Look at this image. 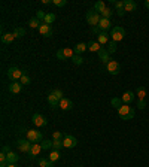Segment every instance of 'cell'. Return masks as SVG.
Wrapping results in <instances>:
<instances>
[{"mask_svg": "<svg viewBox=\"0 0 149 167\" xmlns=\"http://www.w3.org/2000/svg\"><path fill=\"white\" fill-rule=\"evenodd\" d=\"M121 100H122V103L124 104H130L133 100H134V92L133 91H125L124 94H122Z\"/></svg>", "mask_w": 149, "mask_h": 167, "instance_id": "cell-19", "label": "cell"}, {"mask_svg": "<svg viewBox=\"0 0 149 167\" xmlns=\"http://www.w3.org/2000/svg\"><path fill=\"white\" fill-rule=\"evenodd\" d=\"M52 137H54V140H63L64 136H63V133H61V131H54Z\"/></svg>", "mask_w": 149, "mask_h": 167, "instance_id": "cell-41", "label": "cell"}, {"mask_svg": "<svg viewBox=\"0 0 149 167\" xmlns=\"http://www.w3.org/2000/svg\"><path fill=\"white\" fill-rule=\"evenodd\" d=\"M106 70L109 72L110 75H118L121 70V64L116 61V60H110L109 63L106 64Z\"/></svg>", "mask_w": 149, "mask_h": 167, "instance_id": "cell-8", "label": "cell"}, {"mask_svg": "<svg viewBox=\"0 0 149 167\" xmlns=\"http://www.w3.org/2000/svg\"><path fill=\"white\" fill-rule=\"evenodd\" d=\"M76 145H78V140H76V137L70 136V134L64 136V139H63V146H64V148H67V149H72V148H74Z\"/></svg>", "mask_w": 149, "mask_h": 167, "instance_id": "cell-10", "label": "cell"}, {"mask_svg": "<svg viewBox=\"0 0 149 167\" xmlns=\"http://www.w3.org/2000/svg\"><path fill=\"white\" fill-rule=\"evenodd\" d=\"M31 142H30L29 139H19L17 142V146H18V149L21 151V152H27L29 154L30 152V148H31Z\"/></svg>", "mask_w": 149, "mask_h": 167, "instance_id": "cell-9", "label": "cell"}, {"mask_svg": "<svg viewBox=\"0 0 149 167\" xmlns=\"http://www.w3.org/2000/svg\"><path fill=\"white\" fill-rule=\"evenodd\" d=\"M18 158H19V157H18L15 152H12L11 151V152L8 154V164H17Z\"/></svg>", "mask_w": 149, "mask_h": 167, "instance_id": "cell-26", "label": "cell"}, {"mask_svg": "<svg viewBox=\"0 0 149 167\" xmlns=\"http://www.w3.org/2000/svg\"><path fill=\"white\" fill-rule=\"evenodd\" d=\"M45 17H46V14H45L43 11H40V9H39V11L36 12V18H39L40 21H42V23L45 21Z\"/></svg>", "mask_w": 149, "mask_h": 167, "instance_id": "cell-40", "label": "cell"}, {"mask_svg": "<svg viewBox=\"0 0 149 167\" xmlns=\"http://www.w3.org/2000/svg\"><path fill=\"white\" fill-rule=\"evenodd\" d=\"M116 14H118V17H124V9H119V11H116Z\"/></svg>", "mask_w": 149, "mask_h": 167, "instance_id": "cell-46", "label": "cell"}, {"mask_svg": "<svg viewBox=\"0 0 149 167\" xmlns=\"http://www.w3.org/2000/svg\"><path fill=\"white\" fill-rule=\"evenodd\" d=\"M106 8H108V6L104 5V2H96V5H94V11L98 12V14H102Z\"/></svg>", "mask_w": 149, "mask_h": 167, "instance_id": "cell-27", "label": "cell"}, {"mask_svg": "<svg viewBox=\"0 0 149 167\" xmlns=\"http://www.w3.org/2000/svg\"><path fill=\"white\" fill-rule=\"evenodd\" d=\"M14 39H15V36H14V33H5V35L2 36V42L3 43H12L14 42Z\"/></svg>", "mask_w": 149, "mask_h": 167, "instance_id": "cell-25", "label": "cell"}, {"mask_svg": "<svg viewBox=\"0 0 149 167\" xmlns=\"http://www.w3.org/2000/svg\"><path fill=\"white\" fill-rule=\"evenodd\" d=\"M52 148H54V151H60L61 148H64L63 140H52Z\"/></svg>", "mask_w": 149, "mask_h": 167, "instance_id": "cell-33", "label": "cell"}, {"mask_svg": "<svg viewBox=\"0 0 149 167\" xmlns=\"http://www.w3.org/2000/svg\"><path fill=\"white\" fill-rule=\"evenodd\" d=\"M40 146H42V149H49V148H52V140H42V143H40Z\"/></svg>", "mask_w": 149, "mask_h": 167, "instance_id": "cell-35", "label": "cell"}, {"mask_svg": "<svg viewBox=\"0 0 149 167\" xmlns=\"http://www.w3.org/2000/svg\"><path fill=\"white\" fill-rule=\"evenodd\" d=\"M108 51H109V54H113V52L116 51V42L110 41L109 43H108Z\"/></svg>", "mask_w": 149, "mask_h": 167, "instance_id": "cell-36", "label": "cell"}, {"mask_svg": "<svg viewBox=\"0 0 149 167\" xmlns=\"http://www.w3.org/2000/svg\"><path fill=\"white\" fill-rule=\"evenodd\" d=\"M21 90H23V84L21 82H12V84H9V91L14 92V94H19L21 92Z\"/></svg>", "mask_w": 149, "mask_h": 167, "instance_id": "cell-20", "label": "cell"}, {"mask_svg": "<svg viewBox=\"0 0 149 167\" xmlns=\"http://www.w3.org/2000/svg\"><path fill=\"white\" fill-rule=\"evenodd\" d=\"M37 164L40 167H54V163L49 160V158H39L37 160Z\"/></svg>", "mask_w": 149, "mask_h": 167, "instance_id": "cell-23", "label": "cell"}, {"mask_svg": "<svg viewBox=\"0 0 149 167\" xmlns=\"http://www.w3.org/2000/svg\"><path fill=\"white\" fill-rule=\"evenodd\" d=\"M80 167H84V166H80Z\"/></svg>", "mask_w": 149, "mask_h": 167, "instance_id": "cell-50", "label": "cell"}, {"mask_svg": "<svg viewBox=\"0 0 149 167\" xmlns=\"http://www.w3.org/2000/svg\"><path fill=\"white\" fill-rule=\"evenodd\" d=\"M100 19H102V15H100L98 12H96L94 9L86 12V21H88V24H90L91 27H97L98 23H100Z\"/></svg>", "mask_w": 149, "mask_h": 167, "instance_id": "cell-3", "label": "cell"}, {"mask_svg": "<svg viewBox=\"0 0 149 167\" xmlns=\"http://www.w3.org/2000/svg\"><path fill=\"white\" fill-rule=\"evenodd\" d=\"M92 33H94V35H100V33H102V30L98 29V27H92Z\"/></svg>", "mask_w": 149, "mask_h": 167, "instance_id": "cell-44", "label": "cell"}, {"mask_svg": "<svg viewBox=\"0 0 149 167\" xmlns=\"http://www.w3.org/2000/svg\"><path fill=\"white\" fill-rule=\"evenodd\" d=\"M124 5H125V2H115V8H116V11L124 9Z\"/></svg>", "mask_w": 149, "mask_h": 167, "instance_id": "cell-42", "label": "cell"}, {"mask_svg": "<svg viewBox=\"0 0 149 167\" xmlns=\"http://www.w3.org/2000/svg\"><path fill=\"white\" fill-rule=\"evenodd\" d=\"M124 36H125V30L122 29V27H113L112 29V33H110V41L113 42H119L124 39Z\"/></svg>", "mask_w": 149, "mask_h": 167, "instance_id": "cell-4", "label": "cell"}, {"mask_svg": "<svg viewBox=\"0 0 149 167\" xmlns=\"http://www.w3.org/2000/svg\"><path fill=\"white\" fill-rule=\"evenodd\" d=\"M58 108L63 110H70L72 108H73V102L70 100V98H66L63 97L61 100H60V104H58Z\"/></svg>", "mask_w": 149, "mask_h": 167, "instance_id": "cell-12", "label": "cell"}, {"mask_svg": "<svg viewBox=\"0 0 149 167\" xmlns=\"http://www.w3.org/2000/svg\"><path fill=\"white\" fill-rule=\"evenodd\" d=\"M24 35H25V29H23V27H17L14 30V36L15 37H23Z\"/></svg>", "mask_w": 149, "mask_h": 167, "instance_id": "cell-30", "label": "cell"}, {"mask_svg": "<svg viewBox=\"0 0 149 167\" xmlns=\"http://www.w3.org/2000/svg\"><path fill=\"white\" fill-rule=\"evenodd\" d=\"M137 9V3L134 0H125V5H124V12H134Z\"/></svg>", "mask_w": 149, "mask_h": 167, "instance_id": "cell-17", "label": "cell"}, {"mask_svg": "<svg viewBox=\"0 0 149 167\" xmlns=\"http://www.w3.org/2000/svg\"><path fill=\"white\" fill-rule=\"evenodd\" d=\"M97 42L100 43V45L103 46V45H108L110 42V39H109V35H108V31H102L100 35L97 36Z\"/></svg>", "mask_w": 149, "mask_h": 167, "instance_id": "cell-18", "label": "cell"}, {"mask_svg": "<svg viewBox=\"0 0 149 167\" xmlns=\"http://www.w3.org/2000/svg\"><path fill=\"white\" fill-rule=\"evenodd\" d=\"M145 8H146V9H149V0H146V2H145Z\"/></svg>", "mask_w": 149, "mask_h": 167, "instance_id": "cell-48", "label": "cell"}, {"mask_svg": "<svg viewBox=\"0 0 149 167\" xmlns=\"http://www.w3.org/2000/svg\"><path fill=\"white\" fill-rule=\"evenodd\" d=\"M137 108H139V109H145V108H146V102H145V100H139V102H137Z\"/></svg>", "mask_w": 149, "mask_h": 167, "instance_id": "cell-43", "label": "cell"}, {"mask_svg": "<svg viewBox=\"0 0 149 167\" xmlns=\"http://www.w3.org/2000/svg\"><path fill=\"white\" fill-rule=\"evenodd\" d=\"M23 75H24V70L18 69V67H9V70H8V78L12 79V82H17L18 79H21Z\"/></svg>", "mask_w": 149, "mask_h": 167, "instance_id": "cell-6", "label": "cell"}, {"mask_svg": "<svg viewBox=\"0 0 149 167\" xmlns=\"http://www.w3.org/2000/svg\"><path fill=\"white\" fill-rule=\"evenodd\" d=\"M110 103H112V106H113V108L119 109L121 106H122V100H121V98H118V97H113L112 100H110Z\"/></svg>", "mask_w": 149, "mask_h": 167, "instance_id": "cell-32", "label": "cell"}, {"mask_svg": "<svg viewBox=\"0 0 149 167\" xmlns=\"http://www.w3.org/2000/svg\"><path fill=\"white\" fill-rule=\"evenodd\" d=\"M136 94H137L139 100H145V97H146V88H145V86H139Z\"/></svg>", "mask_w": 149, "mask_h": 167, "instance_id": "cell-28", "label": "cell"}, {"mask_svg": "<svg viewBox=\"0 0 149 167\" xmlns=\"http://www.w3.org/2000/svg\"><path fill=\"white\" fill-rule=\"evenodd\" d=\"M19 82H21L23 85H29V84H30V76L27 75L25 72H24V75L21 76V79H19Z\"/></svg>", "mask_w": 149, "mask_h": 167, "instance_id": "cell-37", "label": "cell"}, {"mask_svg": "<svg viewBox=\"0 0 149 167\" xmlns=\"http://www.w3.org/2000/svg\"><path fill=\"white\" fill-rule=\"evenodd\" d=\"M86 49H88V43H84V42H80V43H78V45L74 46V54H82V52H85Z\"/></svg>", "mask_w": 149, "mask_h": 167, "instance_id": "cell-22", "label": "cell"}, {"mask_svg": "<svg viewBox=\"0 0 149 167\" xmlns=\"http://www.w3.org/2000/svg\"><path fill=\"white\" fill-rule=\"evenodd\" d=\"M97 27L102 30V31H108L109 29H112V23H110V19H108V18H102Z\"/></svg>", "mask_w": 149, "mask_h": 167, "instance_id": "cell-14", "label": "cell"}, {"mask_svg": "<svg viewBox=\"0 0 149 167\" xmlns=\"http://www.w3.org/2000/svg\"><path fill=\"white\" fill-rule=\"evenodd\" d=\"M63 98V91L61 90H54V91H51L49 94H48V103H49V106L51 108H57L58 104H60V100Z\"/></svg>", "mask_w": 149, "mask_h": 167, "instance_id": "cell-1", "label": "cell"}, {"mask_svg": "<svg viewBox=\"0 0 149 167\" xmlns=\"http://www.w3.org/2000/svg\"><path fill=\"white\" fill-rule=\"evenodd\" d=\"M52 5L57 6V8H63V6L67 5V2L66 0H52Z\"/></svg>", "mask_w": 149, "mask_h": 167, "instance_id": "cell-39", "label": "cell"}, {"mask_svg": "<svg viewBox=\"0 0 149 167\" xmlns=\"http://www.w3.org/2000/svg\"><path fill=\"white\" fill-rule=\"evenodd\" d=\"M54 21H55V14H51V12H49V14H46L45 21H43V23L48 24V25H51V24L54 23Z\"/></svg>", "mask_w": 149, "mask_h": 167, "instance_id": "cell-29", "label": "cell"}, {"mask_svg": "<svg viewBox=\"0 0 149 167\" xmlns=\"http://www.w3.org/2000/svg\"><path fill=\"white\" fill-rule=\"evenodd\" d=\"M39 33H40L42 36H45V37H49V36L52 35V27L43 23V24H42V25L39 27Z\"/></svg>", "mask_w": 149, "mask_h": 167, "instance_id": "cell-15", "label": "cell"}, {"mask_svg": "<svg viewBox=\"0 0 149 167\" xmlns=\"http://www.w3.org/2000/svg\"><path fill=\"white\" fill-rule=\"evenodd\" d=\"M118 115H119L121 120H124V121L133 120V118H134V109L130 108L128 104H122L119 109H118Z\"/></svg>", "mask_w": 149, "mask_h": 167, "instance_id": "cell-2", "label": "cell"}, {"mask_svg": "<svg viewBox=\"0 0 149 167\" xmlns=\"http://www.w3.org/2000/svg\"><path fill=\"white\" fill-rule=\"evenodd\" d=\"M72 61H73L74 64H82V63H84V58L80 57L79 54H74L73 58H72Z\"/></svg>", "mask_w": 149, "mask_h": 167, "instance_id": "cell-38", "label": "cell"}, {"mask_svg": "<svg viewBox=\"0 0 149 167\" xmlns=\"http://www.w3.org/2000/svg\"><path fill=\"white\" fill-rule=\"evenodd\" d=\"M8 167H17V164H8Z\"/></svg>", "mask_w": 149, "mask_h": 167, "instance_id": "cell-49", "label": "cell"}, {"mask_svg": "<svg viewBox=\"0 0 149 167\" xmlns=\"http://www.w3.org/2000/svg\"><path fill=\"white\" fill-rule=\"evenodd\" d=\"M88 49H90L91 52H97L98 54V51L102 49V45H100L97 41H91L90 43H88Z\"/></svg>", "mask_w": 149, "mask_h": 167, "instance_id": "cell-21", "label": "cell"}, {"mask_svg": "<svg viewBox=\"0 0 149 167\" xmlns=\"http://www.w3.org/2000/svg\"><path fill=\"white\" fill-rule=\"evenodd\" d=\"M27 139H29L31 143H37V142H42L43 140V136L42 133L37 131V130H27Z\"/></svg>", "mask_w": 149, "mask_h": 167, "instance_id": "cell-7", "label": "cell"}, {"mask_svg": "<svg viewBox=\"0 0 149 167\" xmlns=\"http://www.w3.org/2000/svg\"><path fill=\"white\" fill-rule=\"evenodd\" d=\"M49 160H51L52 163H55L60 160V151H52L51 154H49Z\"/></svg>", "mask_w": 149, "mask_h": 167, "instance_id": "cell-31", "label": "cell"}, {"mask_svg": "<svg viewBox=\"0 0 149 167\" xmlns=\"http://www.w3.org/2000/svg\"><path fill=\"white\" fill-rule=\"evenodd\" d=\"M73 55L74 49H72V48H63V49L57 51V58H60V60H72Z\"/></svg>", "mask_w": 149, "mask_h": 167, "instance_id": "cell-5", "label": "cell"}, {"mask_svg": "<svg viewBox=\"0 0 149 167\" xmlns=\"http://www.w3.org/2000/svg\"><path fill=\"white\" fill-rule=\"evenodd\" d=\"M98 58L102 60V63H104V64H108L112 60L110 58V54H109V51L108 49H104V48H102L100 51H98Z\"/></svg>", "mask_w": 149, "mask_h": 167, "instance_id": "cell-13", "label": "cell"}, {"mask_svg": "<svg viewBox=\"0 0 149 167\" xmlns=\"http://www.w3.org/2000/svg\"><path fill=\"white\" fill-rule=\"evenodd\" d=\"M42 3H43V5H49V3H52V2H49V0H42Z\"/></svg>", "mask_w": 149, "mask_h": 167, "instance_id": "cell-47", "label": "cell"}, {"mask_svg": "<svg viewBox=\"0 0 149 167\" xmlns=\"http://www.w3.org/2000/svg\"><path fill=\"white\" fill-rule=\"evenodd\" d=\"M31 121H33V124H35L36 127H45L46 124H48L46 118L43 115H40V114H35L33 118H31Z\"/></svg>", "mask_w": 149, "mask_h": 167, "instance_id": "cell-11", "label": "cell"}, {"mask_svg": "<svg viewBox=\"0 0 149 167\" xmlns=\"http://www.w3.org/2000/svg\"><path fill=\"white\" fill-rule=\"evenodd\" d=\"M112 14H113V12H112V9H109V8H106V9H104V11L102 12L100 15H102V18H108V19H110V17H112Z\"/></svg>", "mask_w": 149, "mask_h": 167, "instance_id": "cell-34", "label": "cell"}, {"mask_svg": "<svg viewBox=\"0 0 149 167\" xmlns=\"http://www.w3.org/2000/svg\"><path fill=\"white\" fill-rule=\"evenodd\" d=\"M2 152H5V154H9L11 152V149H9V146H2Z\"/></svg>", "mask_w": 149, "mask_h": 167, "instance_id": "cell-45", "label": "cell"}, {"mask_svg": "<svg viewBox=\"0 0 149 167\" xmlns=\"http://www.w3.org/2000/svg\"><path fill=\"white\" fill-rule=\"evenodd\" d=\"M42 24H43V23L40 21L39 18H36V17H35V18H31V19L29 21V27H31V29H37V30H39V27L42 25Z\"/></svg>", "mask_w": 149, "mask_h": 167, "instance_id": "cell-24", "label": "cell"}, {"mask_svg": "<svg viewBox=\"0 0 149 167\" xmlns=\"http://www.w3.org/2000/svg\"><path fill=\"white\" fill-rule=\"evenodd\" d=\"M40 151H42V146H40L39 143H33V145H31V148H30L29 157H30V158H36V157L40 154Z\"/></svg>", "mask_w": 149, "mask_h": 167, "instance_id": "cell-16", "label": "cell"}]
</instances>
